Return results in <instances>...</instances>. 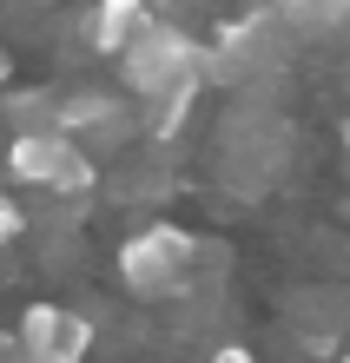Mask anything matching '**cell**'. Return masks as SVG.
<instances>
[{
    "instance_id": "obj_2",
    "label": "cell",
    "mask_w": 350,
    "mask_h": 363,
    "mask_svg": "<svg viewBox=\"0 0 350 363\" xmlns=\"http://www.w3.org/2000/svg\"><path fill=\"white\" fill-rule=\"evenodd\" d=\"M192 258H199L192 231H179V225H152V231H139V238H126L119 277H126L139 297H165V291L192 271Z\"/></svg>"
},
{
    "instance_id": "obj_5",
    "label": "cell",
    "mask_w": 350,
    "mask_h": 363,
    "mask_svg": "<svg viewBox=\"0 0 350 363\" xmlns=\"http://www.w3.org/2000/svg\"><path fill=\"white\" fill-rule=\"evenodd\" d=\"M146 20H152V13L139 7V0H99L93 20H86V40H93L99 53H126V40H133Z\"/></svg>"
},
{
    "instance_id": "obj_8",
    "label": "cell",
    "mask_w": 350,
    "mask_h": 363,
    "mask_svg": "<svg viewBox=\"0 0 350 363\" xmlns=\"http://www.w3.org/2000/svg\"><path fill=\"white\" fill-rule=\"evenodd\" d=\"M212 363H258V357H251L245 344H218V350H212Z\"/></svg>"
},
{
    "instance_id": "obj_9",
    "label": "cell",
    "mask_w": 350,
    "mask_h": 363,
    "mask_svg": "<svg viewBox=\"0 0 350 363\" xmlns=\"http://www.w3.org/2000/svg\"><path fill=\"white\" fill-rule=\"evenodd\" d=\"M0 79H7V53H0Z\"/></svg>"
},
{
    "instance_id": "obj_3",
    "label": "cell",
    "mask_w": 350,
    "mask_h": 363,
    "mask_svg": "<svg viewBox=\"0 0 350 363\" xmlns=\"http://www.w3.org/2000/svg\"><path fill=\"white\" fill-rule=\"evenodd\" d=\"M7 165H13L20 185H47V191H86L93 185V165H86V152L67 133H20Z\"/></svg>"
},
{
    "instance_id": "obj_7",
    "label": "cell",
    "mask_w": 350,
    "mask_h": 363,
    "mask_svg": "<svg viewBox=\"0 0 350 363\" xmlns=\"http://www.w3.org/2000/svg\"><path fill=\"white\" fill-rule=\"evenodd\" d=\"M7 238H20V205L0 199V245H7Z\"/></svg>"
},
{
    "instance_id": "obj_6",
    "label": "cell",
    "mask_w": 350,
    "mask_h": 363,
    "mask_svg": "<svg viewBox=\"0 0 350 363\" xmlns=\"http://www.w3.org/2000/svg\"><path fill=\"white\" fill-rule=\"evenodd\" d=\"M192 93H199V79H179V86H165V93H159V106H152V133H159V139H172V125L185 119Z\"/></svg>"
},
{
    "instance_id": "obj_1",
    "label": "cell",
    "mask_w": 350,
    "mask_h": 363,
    "mask_svg": "<svg viewBox=\"0 0 350 363\" xmlns=\"http://www.w3.org/2000/svg\"><path fill=\"white\" fill-rule=\"evenodd\" d=\"M126 86L139 99H159L165 86H179V79H199L205 73V53L192 47L179 27H159V20H146V27L126 40Z\"/></svg>"
},
{
    "instance_id": "obj_4",
    "label": "cell",
    "mask_w": 350,
    "mask_h": 363,
    "mask_svg": "<svg viewBox=\"0 0 350 363\" xmlns=\"http://www.w3.org/2000/svg\"><path fill=\"white\" fill-rule=\"evenodd\" d=\"M20 344H27L33 363H86L93 350V324L80 311H60V304H33L20 317Z\"/></svg>"
}]
</instances>
